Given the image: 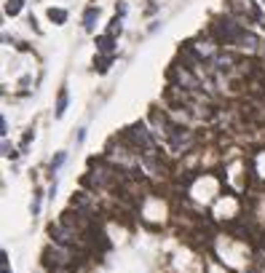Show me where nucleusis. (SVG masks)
Here are the masks:
<instances>
[{
    "label": "nucleus",
    "mask_w": 265,
    "mask_h": 273,
    "mask_svg": "<svg viewBox=\"0 0 265 273\" xmlns=\"http://www.w3.org/2000/svg\"><path fill=\"white\" fill-rule=\"evenodd\" d=\"M166 139H169V145H172L174 153H182L193 145V134H190L188 129H179V126H169Z\"/></svg>",
    "instance_id": "obj_1"
},
{
    "label": "nucleus",
    "mask_w": 265,
    "mask_h": 273,
    "mask_svg": "<svg viewBox=\"0 0 265 273\" xmlns=\"http://www.w3.org/2000/svg\"><path fill=\"white\" fill-rule=\"evenodd\" d=\"M126 139L132 142V145L137 147V150L142 147L145 153H153V136L148 134V129H145L142 123H137V126L129 129V132H126Z\"/></svg>",
    "instance_id": "obj_2"
},
{
    "label": "nucleus",
    "mask_w": 265,
    "mask_h": 273,
    "mask_svg": "<svg viewBox=\"0 0 265 273\" xmlns=\"http://www.w3.org/2000/svg\"><path fill=\"white\" fill-rule=\"evenodd\" d=\"M97 48L102 51V54L110 56V54H112V48H115V43H112V38H110V35H102V38H97Z\"/></svg>",
    "instance_id": "obj_3"
},
{
    "label": "nucleus",
    "mask_w": 265,
    "mask_h": 273,
    "mask_svg": "<svg viewBox=\"0 0 265 273\" xmlns=\"http://www.w3.org/2000/svg\"><path fill=\"white\" fill-rule=\"evenodd\" d=\"M67 110V89L59 91V99H56V118H62Z\"/></svg>",
    "instance_id": "obj_4"
},
{
    "label": "nucleus",
    "mask_w": 265,
    "mask_h": 273,
    "mask_svg": "<svg viewBox=\"0 0 265 273\" xmlns=\"http://www.w3.org/2000/svg\"><path fill=\"white\" fill-rule=\"evenodd\" d=\"M48 19L56 22V24H65V22H67V11H62V8H48Z\"/></svg>",
    "instance_id": "obj_5"
},
{
    "label": "nucleus",
    "mask_w": 265,
    "mask_h": 273,
    "mask_svg": "<svg viewBox=\"0 0 265 273\" xmlns=\"http://www.w3.org/2000/svg\"><path fill=\"white\" fill-rule=\"evenodd\" d=\"M97 14H99L97 8H88V11H86V16H83V27H86L88 32L94 30V22H97Z\"/></svg>",
    "instance_id": "obj_6"
},
{
    "label": "nucleus",
    "mask_w": 265,
    "mask_h": 273,
    "mask_svg": "<svg viewBox=\"0 0 265 273\" xmlns=\"http://www.w3.org/2000/svg\"><path fill=\"white\" fill-rule=\"evenodd\" d=\"M22 5H24V0H8V3H5V14L16 16L22 11Z\"/></svg>",
    "instance_id": "obj_7"
},
{
    "label": "nucleus",
    "mask_w": 265,
    "mask_h": 273,
    "mask_svg": "<svg viewBox=\"0 0 265 273\" xmlns=\"http://www.w3.org/2000/svg\"><path fill=\"white\" fill-rule=\"evenodd\" d=\"M110 62H112V56H99V59H97V70H99V72H107Z\"/></svg>",
    "instance_id": "obj_8"
},
{
    "label": "nucleus",
    "mask_w": 265,
    "mask_h": 273,
    "mask_svg": "<svg viewBox=\"0 0 265 273\" xmlns=\"http://www.w3.org/2000/svg\"><path fill=\"white\" fill-rule=\"evenodd\" d=\"M107 35H121V19H112L110 22V30H107Z\"/></svg>",
    "instance_id": "obj_9"
},
{
    "label": "nucleus",
    "mask_w": 265,
    "mask_h": 273,
    "mask_svg": "<svg viewBox=\"0 0 265 273\" xmlns=\"http://www.w3.org/2000/svg\"><path fill=\"white\" fill-rule=\"evenodd\" d=\"M3 156L5 158H16V153H14V147L8 145V139H3Z\"/></svg>",
    "instance_id": "obj_10"
},
{
    "label": "nucleus",
    "mask_w": 265,
    "mask_h": 273,
    "mask_svg": "<svg viewBox=\"0 0 265 273\" xmlns=\"http://www.w3.org/2000/svg\"><path fill=\"white\" fill-rule=\"evenodd\" d=\"M65 158H67V156H65V153H59V156H56V158H54V161H51V172H56V169H59V166H62V163H65Z\"/></svg>",
    "instance_id": "obj_11"
},
{
    "label": "nucleus",
    "mask_w": 265,
    "mask_h": 273,
    "mask_svg": "<svg viewBox=\"0 0 265 273\" xmlns=\"http://www.w3.org/2000/svg\"><path fill=\"white\" fill-rule=\"evenodd\" d=\"M0 268H3V273H11V268H8V254L3 252V257H0Z\"/></svg>",
    "instance_id": "obj_12"
}]
</instances>
